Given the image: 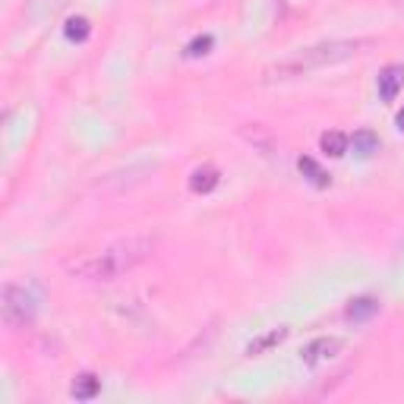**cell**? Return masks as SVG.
Here are the masks:
<instances>
[{"instance_id":"obj_12","label":"cell","mask_w":404,"mask_h":404,"mask_svg":"<svg viewBox=\"0 0 404 404\" xmlns=\"http://www.w3.org/2000/svg\"><path fill=\"white\" fill-rule=\"evenodd\" d=\"M297 165H300V174H304V177L310 180L313 186H329V184H331V177H329V174L322 171V167L316 165V161L310 158V155H304V158H300Z\"/></svg>"},{"instance_id":"obj_9","label":"cell","mask_w":404,"mask_h":404,"mask_svg":"<svg viewBox=\"0 0 404 404\" xmlns=\"http://www.w3.org/2000/svg\"><path fill=\"white\" fill-rule=\"evenodd\" d=\"M70 391H73V398H80V401H89V398H95L101 391V379L95 376V373H82V376H76Z\"/></svg>"},{"instance_id":"obj_2","label":"cell","mask_w":404,"mask_h":404,"mask_svg":"<svg viewBox=\"0 0 404 404\" xmlns=\"http://www.w3.org/2000/svg\"><path fill=\"white\" fill-rule=\"evenodd\" d=\"M366 45H370V41L338 38V41H322V45H313V47H300L291 57L269 66V70H265V80H297V76H306V73H313V70H322V66L345 63V60L357 57Z\"/></svg>"},{"instance_id":"obj_14","label":"cell","mask_w":404,"mask_h":404,"mask_svg":"<svg viewBox=\"0 0 404 404\" xmlns=\"http://www.w3.org/2000/svg\"><path fill=\"white\" fill-rule=\"evenodd\" d=\"M212 47H215V38H212V35H196V38H193L190 41V45H186V57H206V54L209 51H212Z\"/></svg>"},{"instance_id":"obj_8","label":"cell","mask_w":404,"mask_h":404,"mask_svg":"<svg viewBox=\"0 0 404 404\" xmlns=\"http://www.w3.org/2000/svg\"><path fill=\"white\" fill-rule=\"evenodd\" d=\"M379 313V300L376 297H357L347 304V313L345 316L351 319V322H366L370 316H376Z\"/></svg>"},{"instance_id":"obj_1","label":"cell","mask_w":404,"mask_h":404,"mask_svg":"<svg viewBox=\"0 0 404 404\" xmlns=\"http://www.w3.org/2000/svg\"><path fill=\"white\" fill-rule=\"evenodd\" d=\"M155 250V237L149 234H133L117 244H111L105 253H92V256H76L66 262V272L82 281H114L117 275L136 269L146 262Z\"/></svg>"},{"instance_id":"obj_5","label":"cell","mask_w":404,"mask_h":404,"mask_svg":"<svg viewBox=\"0 0 404 404\" xmlns=\"http://www.w3.org/2000/svg\"><path fill=\"white\" fill-rule=\"evenodd\" d=\"M404 86V66L401 63H389L379 73V98L382 101H395L398 92H401Z\"/></svg>"},{"instance_id":"obj_4","label":"cell","mask_w":404,"mask_h":404,"mask_svg":"<svg viewBox=\"0 0 404 404\" xmlns=\"http://www.w3.org/2000/svg\"><path fill=\"white\" fill-rule=\"evenodd\" d=\"M287 335H291V329H287V325H278V329H272V331H265V335H259V338H253L250 345H246L244 354H246V357H262V354L275 351Z\"/></svg>"},{"instance_id":"obj_7","label":"cell","mask_w":404,"mask_h":404,"mask_svg":"<svg viewBox=\"0 0 404 404\" xmlns=\"http://www.w3.org/2000/svg\"><path fill=\"white\" fill-rule=\"evenodd\" d=\"M218 184H221V171L215 165H202V167H196V171L190 174V190L196 193V196L212 193Z\"/></svg>"},{"instance_id":"obj_11","label":"cell","mask_w":404,"mask_h":404,"mask_svg":"<svg viewBox=\"0 0 404 404\" xmlns=\"http://www.w3.org/2000/svg\"><path fill=\"white\" fill-rule=\"evenodd\" d=\"M351 146L360 158H370L373 152H379V136L373 130H357L354 133V140H351Z\"/></svg>"},{"instance_id":"obj_6","label":"cell","mask_w":404,"mask_h":404,"mask_svg":"<svg viewBox=\"0 0 404 404\" xmlns=\"http://www.w3.org/2000/svg\"><path fill=\"white\" fill-rule=\"evenodd\" d=\"M338 351H341V341L325 335V338H316V341H310V345L304 347V364L306 366H316V364H322V360L335 357Z\"/></svg>"},{"instance_id":"obj_17","label":"cell","mask_w":404,"mask_h":404,"mask_svg":"<svg viewBox=\"0 0 404 404\" xmlns=\"http://www.w3.org/2000/svg\"><path fill=\"white\" fill-rule=\"evenodd\" d=\"M395 3H404V0H395Z\"/></svg>"},{"instance_id":"obj_16","label":"cell","mask_w":404,"mask_h":404,"mask_svg":"<svg viewBox=\"0 0 404 404\" xmlns=\"http://www.w3.org/2000/svg\"><path fill=\"white\" fill-rule=\"evenodd\" d=\"M398 130H404V107L398 111Z\"/></svg>"},{"instance_id":"obj_13","label":"cell","mask_w":404,"mask_h":404,"mask_svg":"<svg viewBox=\"0 0 404 404\" xmlns=\"http://www.w3.org/2000/svg\"><path fill=\"white\" fill-rule=\"evenodd\" d=\"M63 32H66V38H70V41H86L89 35H92V22H89L86 16H73V20L66 22Z\"/></svg>"},{"instance_id":"obj_15","label":"cell","mask_w":404,"mask_h":404,"mask_svg":"<svg viewBox=\"0 0 404 404\" xmlns=\"http://www.w3.org/2000/svg\"><path fill=\"white\" fill-rule=\"evenodd\" d=\"M66 0H32V16H47V13H54L57 7H63Z\"/></svg>"},{"instance_id":"obj_10","label":"cell","mask_w":404,"mask_h":404,"mask_svg":"<svg viewBox=\"0 0 404 404\" xmlns=\"http://www.w3.org/2000/svg\"><path fill=\"white\" fill-rule=\"evenodd\" d=\"M347 136L345 133H338V130H331V133H322V140H319V146H322V152L325 155H331V158H341V155L347 152Z\"/></svg>"},{"instance_id":"obj_3","label":"cell","mask_w":404,"mask_h":404,"mask_svg":"<svg viewBox=\"0 0 404 404\" xmlns=\"http://www.w3.org/2000/svg\"><path fill=\"white\" fill-rule=\"evenodd\" d=\"M35 310H38V304H35V297L26 291V287H20V285L3 287L0 313H3L7 329H22V325H29L35 319Z\"/></svg>"}]
</instances>
